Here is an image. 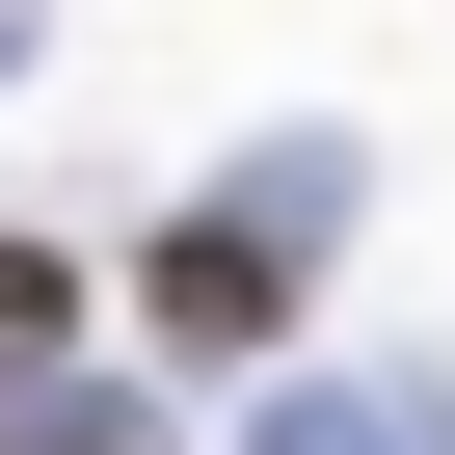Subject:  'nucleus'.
Listing matches in <instances>:
<instances>
[{"label": "nucleus", "instance_id": "obj_1", "mask_svg": "<svg viewBox=\"0 0 455 455\" xmlns=\"http://www.w3.org/2000/svg\"><path fill=\"white\" fill-rule=\"evenodd\" d=\"M134 322H161V348H268V322H295V242L214 188V214H161V242H134Z\"/></svg>", "mask_w": 455, "mask_h": 455}, {"label": "nucleus", "instance_id": "obj_2", "mask_svg": "<svg viewBox=\"0 0 455 455\" xmlns=\"http://www.w3.org/2000/svg\"><path fill=\"white\" fill-rule=\"evenodd\" d=\"M81 348V242H28V214H0V375H54Z\"/></svg>", "mask_w": 455, "mask_h": 455}]
</instances>
